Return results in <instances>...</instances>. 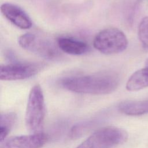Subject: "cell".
Instances as JSON below:
<instances>
[{"instance_id":"cell-1","label":"cell","mask_w":148,"mask_h":148,"mask_svg":"<svg viewBox=\"0 0 148 148\" xmlns=\"http://www.w3.org/2000/svg\"><path fill=\"white\" fill-rule=\"evenodd\" d=\"M119 77L112 72L69 76L61 81L62 86L76 93L103 95L113 92L119 84Z\"/></svg>"},{"instance_id":"cell-2","label":"cell","mask_w":148,"mask_h":148,"mask_svg":"<svg viewBox=\"0 0 148 148\" xmlns=\"http://www.w3.org/2000/svg\"><path fill=\"white\" fill-rule=\"evenodd\" d=\"M45 103L42 89L36 84L30 90L25 112V124L31 132L38 133L43 125Z\"/></svg>"},{"instance_id":"cell-3","label":"cell","mask_w":148,"mask_h":148,"mask_svg":"<svg viewBox=\"0 0 148 148\" xmlns=\"http://www.w3.org/2000/svg\"><path fill=\"white\" fill-rule=\"evenodd\" d=\"M128 42L125 34L117 28H108L99 31L93 40L94 48L106 55L118 54L124 51Z\"/></svg>"},{"instance_id":"cell-4","label":"cell","mask_w":148,"mask_h":148,"mask_svg":"<svg viewBox=\"0 0 148 148\" xmlns=\"http://www.w3.org/2000/svg\"><path fill=\"white\" fill-rule=\"evenodd\" d=\"M128 134L123 129L108 127L98 130L76 148H113L124 143Z\"/></svg>"},{"instance_id":"cell-5","label":"cell","mask_w":148,"mask_h":148,"mask_svg":"<svg viewBox=\"0 0 148 148\" xmlns=\"http://www.w3.org/2000/svg\"><path fill=\"white\" fill-rule=\"evenodd\" d=\"M18 43L23 49L45 58H54L59 54L53 43L32 33H25L20 36Z\"/></svg>"},{"instance_id":"cell-6","label":"cell","mask_w":148,"mask_h":148,"mask_svg":"<svg viewBox=\"0 0 148 148\" xmlns=\"http://www.w3.org/2000/svg\"><path fill=\"white\" fill-rule=\"evenodd\" d=\"M41 68L40 64L30 62H16L1 65L0 79L11 81L28 79L36 75Z\"/></svg>"},{"instance_id":"cell-7","label":"cell","mask_w":148,"mask_h":148,"mask_svg":"<svg viewBox=\"0 0 148 148\" xmlns=\"http://www.w3.org/2000/svg\"><path fill=\"white\" fill-rule=\"evenodd\" d=\"M47 139V135L42 132L13 136L1 142L0 148H40Z\"/></svg>"},{"instance_id":"cell-8","label":"cell","mask_w":148,"mask_h":148,"mask_svg":"<svg viewBox=\"0 0 148 148\" xmlns=\"http://www.w3.org/2000/svg\"><path fill=\"white\" fill-rule=\"evenodd\" d=\"M2 14L12 24L22 29H28L32 26L31 19L20 7L10 3L1 5Z\"/></svg>"},{"instance_id":"cell-9","label":"cell","mask_w":148,"mask_h":148,"mask_svg":"<svg viewBox=\"0 0 148 148\" xmlns=\"http://www.w3.org/2000/svg\"><path fill=\"white\" fill-rule=\"evenodd\" d=\"M57 46L63 52L71 55H82L88 50V46L86 42L69 37L59 38Z\"/></svg>"},{"instance_id":"cell-10","label":"cell","mask_w":148,"mask_h":148,"mask_svg":"<svg viewBox=\"0 0 148 148\" xmlns=\"http://www.w3.org/2000/svg\"><path fill=\"white\" fill-rule=\"evenodd\" d=\"M148 87V59L145 66L135 72L128 79L126 88L130 91H138Z\"/></svg>"},{"instance_id":"cell-11","label":"cell","mask_w":148,"mask_h":148,"mask_svg":"<svg viewBox=\"0 0 148 148\" xmlns=\"http://www.w3.org/2000/svg\"><path fill=\"white\" fill-rule=\"evenodd\" d=\"M119 110L128 116H140L148 113V99L143 101H125L120 102Z\"/></svg>"},{"instance_id":"cell-12","label":"cell","mask_w":148,"mask_h":148,"mask_svg":"<svg viewBox=\"0 0 148 148\" xmlns=\"http://www.w3.org/2000/svg\"><path fill=\"white\" fill-rule=\"evenodd\" d=\"M16 120V115L12 112L1 114L0 118V141L5 140Z\"/></svg>"},{"instance_id":"cell-13","label":"cell","mask_w":148,"mask_h":148,"mask_svg":"<svg viewBox=\"0 0 148 148\" xmlns=\"http://www.w3.org/2000/svg\"><path fill=\"white\" fill-rule=\"evenodd\" d=\"M138 37L142 47L148 51V16L143 18L139 24Z\"/></svg>"}]
</instances>
